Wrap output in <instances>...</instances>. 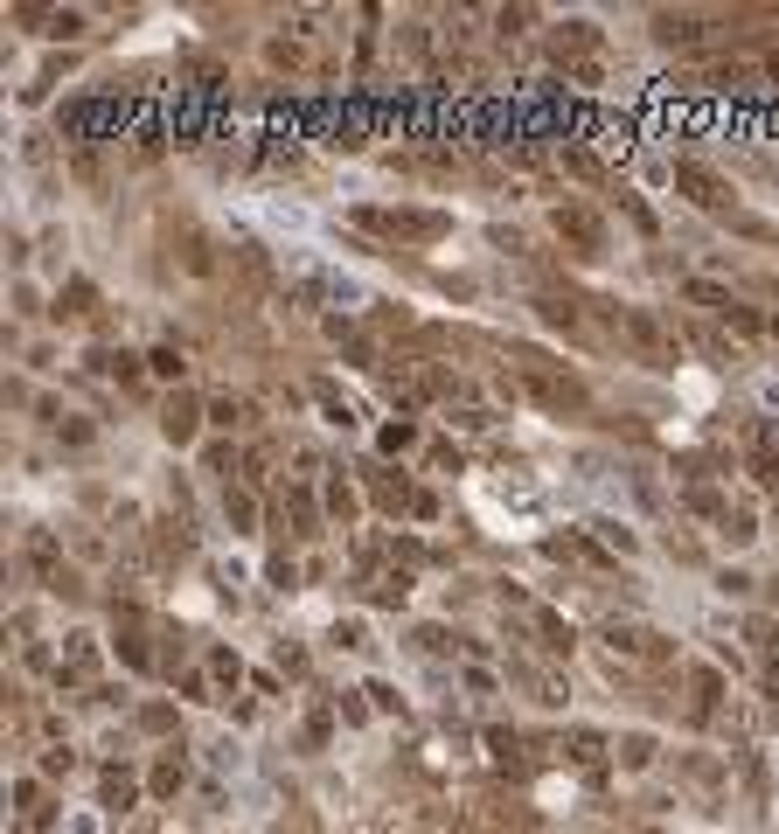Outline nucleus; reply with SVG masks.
Returning <instances> with one entry per match:
<instances>
[{"instance_id":"f03ea898","label":"nucleus","mask_w":779,"mask_h":834,"mask_svg":"<svg viewBox=\"0 0 779 834\" xmlns=\"http://www.w3.org/2000/svg\"><path fill=\"white\" fill-rule=\"evenodd\" d=\"M613 327L626 334V348H633L647 369H675V362H682V341H675L647 306H613Z\"/></svg>"},{"instance_id":"f8f14e48","label":"nucleus","mask_w":779,"mask_h":834,"mask_svg":"<svg viewBox=\"0 0 779 834\" xmlns=\"http://www.w3.org/2000/svg\"><path fill=\"white\" fill-rule=\"evenodd\" d=\"M369 494H376V508H411V515H418V501H425V494H411V487L390 480V473H369Z\"/></svg>"},{"instance_id":"1a4fd4ad","label":"nucleus","mask_w":779,"mask_h":834,"mask_svg":"<svg viewBox=\"0 0 779 834\" xmlns=\"http://www.w3.org/2000/svg\"><path fill=\"white\" fill-rule=\"evenodd\" d=\"M654 42H661V49H703V42H710V21L661 7V14H654Z\"/></svg>"},{"instance_id":"c85d7f7f","label":"nucleus","mask_w":779,"mask_h":834,"mask_svg":"<svg viewBox=\"0 0 779 834\" xmlns=\"http://www.w3.org/2000/svg\"><path fill=\"white\" fill-rule=\"evenodd\" d=\"M174 786H181V765H174V758L154 765V793H174Z\"/></svg>"},{"instance_id":"f3484780","label":"nucleus","mask_w":779,"mask_h":834,"mask_svg":"<svg viewBox=\"0 0 779 834\" xmlns=\"http://www.w3.org/2000/svg\"><path fill=\"white\" fill-rule=\"evenodd\" d=\"M147 369H154L160 383H181V376H188V362H181V348H154V355H147Z\"/></svg>"},{"instance_id":"39448f33","label":"nucleus","mask_w":779,"mask_h":834,"mask_svg":"<svg viewBox=\"0 0 779 834\" xmlns=\"http://www.w3.org/2000/svg\"><path fill=\"white\" fill-rule=\"evenodd\" d=\"M675 188H682L696 209H731V202H738V195H731V181H724V174H710L703 160H675Z\"/></svg>"},{"instance_id":"6e6552de","label":"nucleus","mask_w":779,"mask_h":834,"mask_svg":"<svg viewBox=\"0 0 779 834\" xmlns=\"http://www.w3.org/2000/svg\"><path fill=\"white\" fill-rule=\"evenodd\" d=\"M28 563H35V577H42L49 591L77 598V570H70V563L56 556V536H49V529H35V536H28Z\"/></svg>"},{"instance_id":"2eb2a0df","label":"nucleus","mask_w":779,"mask_h":834,"mask_svg":"<svg viewBox=\"0 0 779 834\" xmlns=\"http://www.w3.org/2000/svg\"><path fill=\"white\" fill-rule=\"evenodd\" d=\"M620 765H626V772L654 765V737H647V730H626V737H620Z\"/></svg>"},{"instance_id":"6ab92c4d","label":"nucleus","mask_w":779,"mask_h":834,"mask_svg":"<svg viewBox=\"0 0 779 834\" xmlns=\"http://www.w3.org/2000/svg\"><path fill=\"white\" fill-rule=\"evenodd\" d=\"M105 807H133V772H105Z\"/></svg>"},{"instance_id":"5701e85b","label":"nucleus","mask_w":779,"mask_h":834,"mask_svg":"<svg viewBox=\"0 0 779 834\" xmlns=\"http://www.w3.org/2000/svg\"><path fill=\"white\" fill-rule=\"evenodd\" d=\"M404 445H418V424H383V452H404Z\"/></svg>"},{"instance_id":"4be33fe9","label":"nucleus","mask_w":779,"mask_h":834,"mask_svg":"<svg viewBox=\"0 0 779 834\" xmlns=\"http://www.w3.org/2000/svg\"><path fill=\"white\" fill-rule=\"evenodd\" d=\"M745 633H752V640H759V654H766V661H773V654H779V626H773V619H752V626H745Z\"/></svg>"},{"instance_id":"f257e3e1","label":"nucleus","mask_w":779,"mask_h":834,"mask_svg":"<svg viewBox=\"0 0 779 834\" xmlns=\"http://www.w3.org/2000/svg\"><path fill=\"white\" fill-rule=\"evenodd\" d=\"M515 362H522L529 404H543V411H585V404H592V390H585L564 362H543V355H529V348H515Z\"/></svg>"},{"instance_id":"ddd939ff","label":"nucleus","mask_w":779,"mask_h":834,"mask_svg":"<svg viewBox=\"0 0 779 834\" xmlns=\"http://www.w3.org/2000/svg\"><path fill=\"white\" fill-rule=\"evenodd\" d=\"M223 515H230V529H237V536H251V529H258V501H251L244 487H223Z\"/></svg>"},{"instance_id":"4468645a","label":"nucleus","mask_w":779,"mask_h":834,"mask_svg":"<svg viewBox=\"0 0 779 834\" xmlns=\"http://www.w3.org/2000/svg\"><path fill=\"white\" fill-rule=\"evenodd\" d=\"M536 313H543V327H557V334H585V320H578V306H564V299H536Z\"/></svg>"},{"instance_id":"b1692460","label":"nucleus","mask_w":779,"mask_h":834,"mask_svg":"<svg viewBox=\"0 0 779 834\" xmlns=\"http://www.w3.org/2000/svg\"><path fill=\"white\" fill-rule=\"evenodd\" d=\"M209 675H216V682H230V689H237V675H244V668H237V654H223V647H216V654H209Z\"/></svg>"},{"instance_id":"393cba45","label":"nucleus","mask_w":779,"mask_h":834,"mask_svg":"<svg viewBox=\"0 0 779 834\" xmlns=\"http://www.w3.org/2000/svg\"><path fill=\"white\" fill-rule=\"evenodd\" d=\"M689 779H696V786H724V765H717V758H689Z\"/></svg>"},{"instance_id":"0eeeda50","label":"nucleus","mask_w":779,"mask_h":834,"mask_svg":"<svg viewBox=\"0 0 779 834\" xmlns=\"http://www.w3.org/2000/svg\"><path fill=\"white\" fill-rule=\"evenodd\" d=\"M550 223H557V237H564V244H578V258H599V251H606V223H599L592 209L557 202V216H550Z\"/></svg>"},{"instance_id":"cd10ccee","label":"nucleus","mask_w":779,"mask_h":834,"mask_svg":"<svg viewBox=\"0 0 779 834\" xmlns=\"http://www.w3.org/2000/svg\"><path fill=\"white\" fill-rule=\"evenodd\" d=\"M592 529H599V543H613V550H633V536H626L620 522H592Z\"/></svg>"},{"instance_id":"20e7f679","label":"nucleus","mask_w":779,"mask_h":834,"mask_svg":"<svg viewBox=\"0 0 779 834\" xmlns=\"http://www.w3.org/2000/svg\"><path fill=\"white\" fill-rule=\"evenodd\" d=\"M606 640H613V654L647 661V668L675 661V640H668V633H654V626H633V619H613V626H606Z\"/></svg>"},{"instance_id":"aec40b11","label":"nucleus","mask_w":779,"mask_h":834,"mask_svg":"<svg viewBox=\"0 0 779 834\" xmlns=\"http://www.w3.org/2000/svg\"><path fill=\"white\" fill-rule=\"evenodd\" d=\"M717 529H724L731 543H752V536H759V529H752V508H731V515H724Z\"/></svg>"},{"instance_id":"423d86ee","label":"nucleus","mask_w":779,"mask_h":834,"mask_svg":"<svg viewBox=\"0 0 779 834\" xmlns=\"http://www.w3.org/2000/svg\"><path fill=\"white\" fill-rule=\"evenodd\" d=\"M682 299H689V306H703V313H717V320H731V327H745V334H759V327H766L752 306H738V299H731L724 285H710V278H689V285H682Z\"/></svg>"},{"instance_id":"9d476101","label":"nucleus","mask_w":779,"mask_h":834,"mask_svg":"<svg viewBox=\"0 0 779 834\" xmlns=\"http://www.w3.org/2000/svg\"><path fill=\"white\" fill-rule=\"evenodd\" d=\"M160 431H167V445H188V438L202 431V404H195V397H167V411H160Z\"/></svg>"},{"instance_id":"9b49d317","label":"nucleus","mask_w":779,"mask_h":834,"mask_svg":"<svg viewBox=\"0 0 779 834\" xmlns=\"http://www.w3.org/2000/svg\"><path fill=\"white\" fill-rule=\"evenodd\" d=\"M529 626H536V640H543L550 654H571V647H578V633H571V619H557L550 605H529Z\"/></svg>"},{"instance_id":"7ed1b4c3","label":"nucleus","mask_w":779,"mask_h":834,"mask_svg":"<svg viewBox=\"0 0 779 834\" xmlns=\"http://www.w3.org/2000/svg\"><path fill=\"white\" fill-rule=\"evenodd\" d=\"M355 223H362V230H383V237H397V244H432V237L453 230L439 209H362Z\"/></svg>"},{"instance_id":"412c9836","label":"nucleus","mask_w":779,"mask_h":834,"mask_svg":"<svg viewBox=\"0 0 779 834\" xmlns=\"http://www.w3.org/2000/svg\"><path fill=\"white\" fill-rule=\"evenodd\" d=\"M91 299H98V292H91V285H84V278H77V285H70V292H63V299H56V313H91Z\"/></svg>"},{"instance_id":"c756f323","label":"nucleus","mask_w":779,"mask_h":834,"mask_svg":"<svg viewBox=\"0 0 779 834\" xmlns=\"http://www.w3.org/2000/svg\"><path fill=\"white\" fill-rule=\"evenodd\" d=\"M773 334H779V320H773Z\"/></svg>"},{"instance_id":"a211bd4d","label":"nucleus","mask_w":779,"mask_h":834,"mask_svg":"<svg viewBox=\"0 0 779 834\" xmlns=\"http://www.w3.org/2000/svg\"><path fill=\"white\" fill-rule=\"evenodd\" d=\"M327 508H334V522H355V487H348L341 473L327 480Z\"/></svg>"},{"instance_id":"a878e982","label":"nucleus","mask_w":779,"mask_h":834,"mask_svg":"<svg viewBox=\"0 0 779 834\" xmlns=\"http://www.w3.org/2000/svg\"><path fill=\"white\" fill-rule=\"evenodd\" d=\"M49 35H84V14H77V7H63V14H49Z\"/></svg>"},{"instance_id":"bb28decb","label":"nucleus","mask_w":779,"mask_h":834,"mask_svg":"<svg viewBox=\"0 0 779 834\" xmlns=\"http://www.w3.org/2000/svg\"><path fill=\"white\" fill-rule=\"evenodd\" d=\"M334 640H341L348 654H362V647H369V633H362V619H348V626H334Z\"/></svg>"},{"instance_id":"dca6fc26","label":"nucleus","mask_w":779,"mask_h":834,"mask_svg":"<svg viewBox=\"0 0 779 834\" xmlns=\"http://www.w3.org/2000/svg\"><path fill=\"white\" fill-rule=\"evenodd\" d=\"M209 424L237 431V424H251V404H244V397H216V404H209Z\"/></svg>"}]
</instances>
